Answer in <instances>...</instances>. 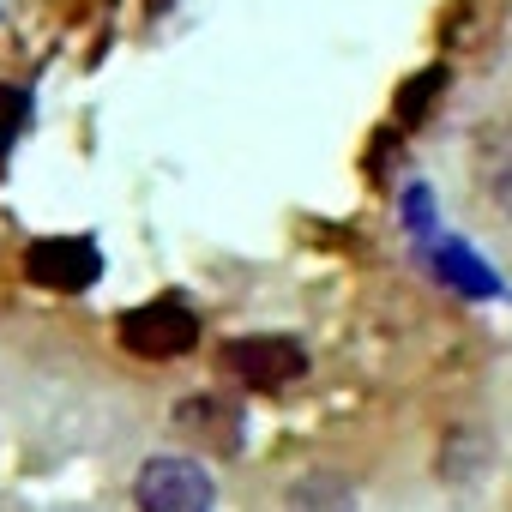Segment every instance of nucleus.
Masks as SVG:
<instances>
[{
	"instance_id": "nucleus-8",
	"label": "nucleus",
	"mask_w": 512,
	"mask_h": 512,
	"mask_svg": "<svg viewBox=\"0 0 512 512\" xmlns=\"http://www.w3.org/2000/svg\"><path fill=\"white\" fill-rule=\"evenodd\" d=\"M446 91V67H422L404 91H398V127H416L428 109H434V97Z\"/></svg>"
},
{
	"instance_id": "nucleus-3",
	"label": "nucleus",
	"mask_w": 512,
	"mask_h": 512,
	"mask_svg": "<svg viewBox=\"0 0 512 512\" xmlns=\"http://www.w3.org/2000/svg\"><path fill=\"white\" fill-rule=\"evenodd\" d=\"M223 374L253 386V392H278V386L308 374V350L296 338H284V332H253V338L223 344Z\"/></svg>"
},
{
	"instance_id": "nucleus-4",
	"label": "nucleus",
	"mask_w": 512,
	"mask_h": 512,
	"mask_svg": "<svg viewBox=\"0 0 512 512\" xmlns=\"http://www.w3.org/2000/svg\"><path fill=\"white\" fill-rule=\"evenodd\" d=\"M25 278L55 296H79L103 278V253L91 235H43L25 247Z\"/></svg>"
},
{
	"instance_id": "nucleus-2",
	"label": "nucleus",
	"mask_w": 512,
	"mask_h": 512,
	"mask_svg": "<svg viewBox=\"0 0 512 512\" xmlns=\"http://www.w3.org/2000/svg\"><path fill=\"white\" fill-rule=\"evenodd\" d=\"M133 500H139V512H211L217 488H211V476H205L199 458L157 452V458L139 464V476H133Z\"/></svg>"
},
{
	"instance_id": "nucleus-9",
	"label": "nucleus",
	"mask_w": 512,
	"mask_h": 512,
	"mask_svg": "<svg viewBox=\"0 0 512 512\" xmlns=\"http://www.w3.org/2000/svg\"><path fill=\"white\" fill-rule=\"evenodd\" d=\"M482 175H488V193H494V205L512 217V145L506 139H482Z\"/></svg>"
},
{
	"instance_id": "nucleus-6",
	"label": "nucleus",
	"mask_w": 512,
	"mask_h": 512,
	"mask_svg": "<svg viewBox=\"0 0 512 512\" xmlns=\"http://www.w3.org/2000/svg\"><path fill=\"white\" fill-rule=\"evenodd\" d=\"M434 272H440L452 290H464V296H494V290H500V278L476 260L464 241H440V247H434Z\"/></svg>"
},
{
	"instance_id": "nucleus-5",
	"label": "nucleus",
	"mask_w": 512,
	"mask_h": 512,
	"mask_svg": "<svg viewBox=\"0 0 512 512\" xmlns=\"http://www.w3.org/2000/svg\"><path fill=\"white\" fill-rule=\"evenodd\" d=\"M175 428L211 452H235L241 446V404H229L223 392H199V398L175 404Z\"/></svg>"
},
{
	"instance_id": "nucleus-1",
	"label": "nucleus",
	"mask_w": 512,
	"mask_h": 512,
	"mask_svg": "<svg viewBox=\"0 0 512 512\" xmlns=\"http://www.w3.org/2000/svg\"><path fill=\"white\" fill-rule=\"evenodd\" d=\"M115 338L121 350L145 356V362H169V356H187L199 344V314L175 296H157V302H139L115 320Z\"/></svg>"
},
{
	"instance_id": "nucleus-7",
	"label": "nucleus",
	"mask_w": 512,
	"mask_h": 512,
	"mask_svg": "<svg viewBox=\"0 0 512 512\" xmlns=\"http://www.w3.org/2000/svg\"><path fill=\"white\" fill-rule=\"evenodd\" d=\"M25 127H31V91L25 85H0V169H7L13 145L25 139Z\"/></svg>"
}]
</instances>
